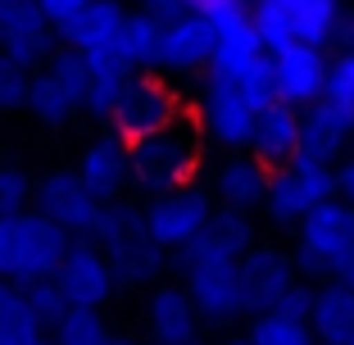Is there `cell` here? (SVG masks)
<instances>
[{"instance_id":"obj_1","label":"cell","mask_w":354,"mask_h":345,"mask_svg":"<svg viewBox=\"0 0 354 345\" xmlns=\"http://www.w3.org/2000/svg\"><path fill=\"white\" fill-rule=\"evenodd\" d=\"M205 123H200L196 109H182L164 132L146 136L132 146V187L141 196H168L177 187H191L205 164Z\"/></svg>"},{"instance_id":"obj_2","label":"cell","mask_w":354,"mask_h":345,"mask_svg":"<svg viewBox=\"0 0 354 345\" xmlns=\"http://www.w3.org/2000/svg\"><path fill=\"white\" fill-rule=\"evenodd\" d=\"M91 245L104 254L109 272H114V286H141L155 282L168 263V250H159L155 236L146 232V214L114 200V205H100V218L91 227Z\"/></svg>"},{"instance_id":"obj_3","label":"cell","mask_w":354,"mask_h":345,"mask_svg":"<svg viewBox=\"0 0 354 345\" xmlns=\"http://www.w3.org/2000/svg\"><path fill=\"white\" fill-rule=\"evenodd\" d=\"M68 232L41 218L37 209L19 218H0V277L14 291H28L32 282H50L68 254Z\"/></svg>"},{"instance_id":"obj_4","label":"cell","mask_w":354,"mask_h":345,"mask_svg":"<svg viewBox=\"0 0 354 345\" xmlns=\"http://www.w3.org/2000/svg\"><path fill=\"white\" fill-rule=\"evenodd\" d=\"M354 250V209L341 196L313 205L300 223V250H295V272L309 277H336L345 254Z\"/></svg>"},{"instance_id":"obj_5","label":"cell","mask_w":354,"mask_h":345,"mask_svg":"<svg viewBox=\"0 0 354 345\" xmlns=\"http://www.w3.org/2000/svg\"><path fill=\"white\" fill-rule=\"evenodd\" d=\"M182 109H187L182 95L159 73H132L123 82V95H118V109H114V118H109V127H114V136H123L127 146H136V141L164 132Z\"/></svg>"},{"instance_id":"obj_6","label":"cell","mask_w":354,"mask_h":345,"mask_svg":"<svg viewBox=\"0 0 354 345\" xmlns=\"http://www.w3.org/2000/svg\"><path fill=\"white\" fill-rule=\"evenodd\" d=\"M141 214H146V232L155 236V245L173 254L205 232V223L214 218V200H209L205 187L191 182V187L168 191V196H155Z\"/></svg>"},{"instance_id":"obj_7","label":"cell","mask_w":354,"mask_h":345,"mask_svg":"<svg viewBox=\"0 0 354 345\" xmlns=\"http://www.w3.org/2000/svg\"><path fill=\"white\" fill-rule=\"evenodd\" d=\"M236 282H241V314L263 318L277 309L286 286L295 282V259L286 250H277V245H259L254 241L236 263Z\"/></svg>"},{"instance_id":"obj_8","label":"cell","mask_w":354,"mask_h":345,"mask_svg":"<svg viewBox=\"0 0 354 345\" xmlns=\"http://www.w3.org/2000/svg\"><path fill=\"white\" fill-rule=\"evenodd\" d=\"M55 46L59 37L41 14V0H0V55H10L23 73H32L37 64L46 68Z\"/></svg>"},{"instance_id":"obj_9","label":"cell","mask_w":354,"mask_h":345,"mask_svg":"<svg viewBox=\"0 0 354 345\" xmlns=\"http://www.w3.org/2000/svg\"><path fill=\"white\" fill-rule=\"evenodd\" d=\"M254 245V223L250 214H236V209H214V218L205 223L191 245L168 254V268L173 272H191L196 263H241V254Z\"/></svg>"},{"instance_id":"obj_10","label":"cell","mask_w":354,"mask_h":345,"mask_svg":"<svg viewBox=\"0 0 354 345\" xmlns=\"http://www.w3.org/2000/svg\"><path fill=\"white\" fill-rule=\"evenodd\" d=\"M55 286L64 291L68 309H100L114 295V272H109L104 254L91 245V236L68 241V254H64L59 272H55Z\"/></svg>"},{"instance_id":"obj_11","label":"cell","mask_w":354,"mask_h":345,"mask_svg":"<svg viewBox=\"0 0 354 345\" xmlns=\"http://www.w3.org/2000/svg\"><path fill=\"white\" fill-rule=\"evenodd\" d=\"M200 123H205V136H214L218 146H250L254 132V109L241 100L236 82L218 73H205V86H200Z\"/></svg>"},{"instance_id":"obj_12","label":"cell","mask_w":354,"mask_h":345,"mask_svg":"<svg viewBox=\"0 0 354 345\" xmlns=\"http://www.w3.org/2000/svg\"><path fill=\"white\" fill-rule=\"evenodd\" d=\"M37 214L50 218L55 227H64L68 236H91L95 218H100V205H95L91 191L82 187L77 168L73 173L59 168V173H50V178L37 187Z\"/></svg>"},{"instance_id":"obj_13","label":"cell","mask_w":354,"mask_h":345,"mask_svg":"<svg viewBox=\"0 0 354 345\" xmlns=\"http://www.w3.org/2000/svg\"><path fill=\"white\" fill-rule=\"evenodd\" d=\"M77 178H82L86 191H91L95 205H114V200H123L127 187H132V146H127L123 136L104 132L100 141L86 146L82 164H77Z\"/></svg>"},{"instance_id":"obj_14","label":"cell","mask_w":354,"mask_h":345,"mask_svg":"<svg viewBox=\"0 0 354 345\" xmlns=\"http://www.w3.org/2000/svg\"><path fill=\"white\" fill-rule=\"evenodd\" d=\"M327 68L332 64L323 59L318 46H286L281 55H272V82H277V100L281 105H313L327 95Z\"/></svg>"},{"instance_id":"obj_15","label":"cell","mask_w":354,"mask_h":345,"mask_svg":"<svg viewBox=\"0 0 354 345\" xmlns=\"http://www.w3.org/2000/svg\"><path fill=\"white\" fill-rule=\"evenodd\" d=\"M300 155V109L295 105H268L254 114V132H250V159L263 164L268 173L291 168Z\"/></svg>"},{"instance_id":"obj_16","label":"cell","mask_w":354,"mask_h":345,"mask_svg":"<svg viewBox=\"0 0 354 345\" xmlns=\"http://www.w3.org/2000/svg\"><path fill=\"white\" fill-rule=\"evenodd\" d=\"M350 132H354V105H345V100L323 95V100L300 109V155L318 159V164H332Z\"/></svg>"},{"instance_id":"obj_17","label":"cell","mask_w":354,"mask_h":345,"mask_svg":"<svg viewBox=\"0 0 354 345\" xmlns=\"http://www.w3.org/2000/svg\"><path fill=\"white\" fill-rule=\"evenodd\" d=\"M187 277V295L196 304V314L205 323H232L241 318V282H236V263H196Z\"/></svg>"},{"instance_id":"obj_18","label":"cell","mask_w":354,"mask_h":345,"mask_svg":"<svg viewBox=\"0 0 354 345\" xmlns=\"http://www.w3.org/2000/svg\"><path fill=\"white\" fill-rule=\"evenodd\" d=\"M214 46H218V28L196 19V14H187V19H177V23L164 28L155 68H164V73H196V68H209Z\"/></svg>"},{"instance_id":"obj_19","label":"cell","mask_w":354,"mask_h":345,"mask_svg":"<svg viewBox=\"0 0 354 345\" xmlns=\"http://www.w3.org/2000/svg\"><path fill=\"white\" fill-rule=\"evenodd\" d=\"M146 318H150L155 345H200V323H205V318L196 314L187 286H177V282L155 286V291H150V304H146Z\"/></svg>"},{"instance_id":"obj_20","label":"cell","mask_w":354,"mask_h":345,"mask_svg":"<svg viewBox=\"0 0 354 345\" xmlns=\"http://www.w3.org/2000/svg\"><path fill=\"white\" fill-rule=\"evenodd\" d=\"M123 5L118 0H91L82 14H73L68 23H59L55 28V37H59V46H68V50H95V46H109L118 41V28H123Z\"/></svg>"},{"instance_id":"obj_21","label":"cell","mask_w":354,"mask_h":345,"mask_svg":"<svg viewBox=\"0 0 354 345\" xmlns=\"http://www.w3.org/2000/svg\"><path fill=\"white\" fill-rule=\"evenodd\" d=\"M309 332L318 345H345L354 336V286L327 282L323 291H313V314Z\"/></svg>"},{"instance_id":"obj_22","label":"cell","mask_w":354,"mask_h":345,"mask_svg":"<svg viewBox=\"0 0 354 345\" xmlns=\"http://www.w3.org/2000/svg\"><path fill=\"white\" fill-rule=\"evenodd\" d=\"M214 191H218L223 209L250 214V209H259L263 200H268V168L254 164L250 155H245V159H227V164L218 168V182H214Z\"/></svg>"},{"instance_id":"obj_23","label":"cell","mask_w":354,"mask_h":345,"mask_svg":"<svg viewBox=\"0 0 354 345\" xmlns=\"http://www.w3.org/2000/svg\"><path fill=\"white\" fill-rule=\"evenodd\" d=\"M259 55H268V50H263L254 23H250V19L227 23V28H218V46H214L209 73H218V77H241L254 59H259Z\"/></svg>"},{"instance_id":"obj_24","label":"cell","mask_w":354,"mask_h":345,"mask_svg":"<svg viewBox=\"0 0 354 345\" xmlns=\"http://www.w3.org/2000/svg\"><path fill=\"white\" fill-rule=\"evenodd\" d=\"M272 5L286 14L300 46H318L323 50L336 37V0H272Z\"/></svg>"},{"instance_id":"obj_25","label":"cell","mask_w":354,"mask_h":345,"mask_svg":"<svg viewBox=\"0 0 354 345\" xmlns=\"http://www.w3.org/2000/svg\"><path fill=\"white\" fill-rule=\"evenodd\" d=\"M272 223H304V214L313 209V196L304 191V182L295 178L291 168L268 173V200H263Z\"/></svg>"},{"instance_id":"obj_26","label":"cell","mask_w":354,"mask_h":345,"mask_svg":"<svg viewBox=\"0 0 354 345\" xmlns=\"http://www.w3.org/2000/svg\"><path fill=\"white\" fill-rule=\"evenodd\" d=\"M159 37H164V28H159L150 14H127L123 28H118V46H123V55L132 59L136 73H146V68H155L159 59Z\"/></svg>"},{"instance_id":"obj_27","label":"cell","mask_w":354,"mask_h":345,"mask_svg":"<svg viewBox=\"0 0 354 345\" xmlns=\"http://www.w3.org/2000/svg\"><path fill=\"white\" fill-rule=\"evenodd\" d=\"M23 109H32V118H41V123L59 127V123H68V118H73L82 105H77V100L64 91L55 77L32 73V82H28V105H23Z\"/></svg>"},{"instance_id":"obj_28","label":"cell","mask_w":354,"mask_h":345,"mask_svg":"<svg viewBox=\"0 0 354 345\" xmlns=\"http://www.w3.org/2000/svg\"><path fill=\"white\" fill-rule=\"evenodd\" d=\"M46 77H55V82L64 86V91L73 95L77 105H82V95H86V86H91V68H86V55L82 50H68V46H55V55L46 59V68H41Z\"/></svg>"},{"instance_id":"obj_29","label":"cell","mask_w":354,"mask_h":345,"mask_svg":"<svg viewBox=\"0 0 354 345\" xmlns=\"http://www.w3.org/2000/svg\"><path fill=\"white\" fill-rule=\"evenodd\" d=\"M50 336H55V345H104L109 327H104L100 309H68Z\"/></svg>"},{"instance_id":"obj_30","label":"cell","mask_w":354,"mask_h":345,"mask_svg":"<svg viewBox=\"0 0 354 345\" xmlns=\"http://www.w3.org/2000/svg\"><path fill=\"white\" fill-rule=\"evenodd\" d=\"M236 82V91H241V100L259 114V109H268V105H277V82H272V55H259V59L245 68L241 77H232Z\"/></svg>"},{"instance_id":"obj_31","label":"cell","mask_w":354,"mask_h":345,"mask_svg":"<svg viewBox=\"0 0 354 345\" xmlns=\"http://www.w3.org/2000/svg\"><path fill=\"white\" fill-rule=\"evenodd\" d=\"M250 23H254V32H259V41H263L268 55H281L286 46H295L291 23H286V14H281L272 0H254L250 5Z\"/></svg>"},{"instance_id":"obj_32","label":"cell","mask_w":354,"mask_h":345,"mask_svg":"<svg viewBox=\"0 0 354 345\" xmlns=\"http://www.w3.org/2000/svg\"><path fill=\"white\" fill-rule=\"evenodd\" d=\"M250 345H318L309 323H291L281 314H263L250 323Z\"/></svg>"},{"instance_id":"obj_33","label":"cell","mask_w":354,"mask_h":345,"mask_svg":"<svg viewBox=\"0 0 354 345\" xmlns=\"http://www.w3.org/2000/svg\"><path fill=\"white\" fill-rule=\"evenodd\" d=\"M19 295H23V304H28V314L41 323V332H55L59 318L68 314V300H64V291L55 286V277L50 282H32L28 291H19Z\"/></svg>"},{"instance_id":"obj_34","label":"cell","mask_w":354,"mask_h":345,"mask_svg":"<svg viewBox=\"0 0 354 345\" xmlns=\"http://www.w3.org/2000/svg\"><path fill=\"white\" fill-rule=\"evenodd\" d=\"M291 173L304 182V191L313 196V205H323V200H336V196H341V182H336L332 164H318V159H309V155H295Z\"/></svg>"},{"instance_id":"obj_35","label":"cell","mask_w":354,"mask_h":345,"mask_svg":"<svg viewBox=\"0 0 354 345\" xmlns=\"http://www.w3.org/2000/svg\"><path fill=\"white\" fill-rule=\"evenodd\" d=\"M32 200V182L19 164H0V218H19L28 214Z\"/></svg>"},{"instance_id":"obj_36","label":"cell","mask_w":354,"mask_h":345,"mask_svg":"<svg viewBox=\"0 0 354 345\" xmlns=\"http://www.w3.org/2000/svg\"><path fill=\"white\" fill-rule=\"evenodd\" d=\"M37 336H46V332H41V323L28 314V304H23V295H19V304L0 314V345H37Z\"/></svg>"},{"instance_id":"obj_37","label":"cell","mask_w":354,"mask_h":345,"mask_svg":"<svg viewBox=\"0 0 354 345\" xmlns=\"http://www.w3.org/2000/svg\"><path fill=\"white\" fill-rule=\"evenodd\" d=\"M118 95H123V82H118V77H91V86H86V95H82V109L95 123H109L114 109H118Z\"/></svg>"},{"instance_id":"obj_38","label":"cell","mask_w":354,"mask_h":345,"mask_svg":"<svg viewBox=\"0 0 354 345\" xmlns=\"http://www.w3.org/2000/svg\"><path fill=\"white\" fill-rule=\"evenodd\" d=\"M86 68H91V77H118V82H127V77L136 73V68H132V59L123 55V46H118V41L86 50Z\"/></svg>"},{"instance_id":"obj_39","label":"cell","mask_w":354,"mask_h":345,"mask_svg":"<svg viewBox=\"0 0 354 345\" xmlns=\"http://www.w3.org/2000/svg\"><path fill=\"white\" fill-rule=\"evenodd\" d=\"M187 14L214 23V28H227V23L250 19V0H187Z\"/></svg>"},{"instance_id":"obj_40","label":"cell","mask_w":354,"mask_h":345,"mask_svg":"<svg viewBox=\"0 0 354 345\" xmlns=\"http://www.w3.org/2000/svg\"><path fill=\"white\" fill-rule=\"evenodd\" d=\"M28 82H32V73H23L10 55H0V109H23L28 105Z\"/></svg>"},{"instance_id":"obj_41","label":"cell","mask_w":354,"mask_h":345,"mask_svg":"<svg viewBox=\"0 0 354 345\" xmlns=\"http://www.w3.org/2000/svg\"><path fill=\"white\" fill-rule=\"evenodd\" d=\"M272 314L291 318V323H309V314H313V286L295 277V282L286 286V295L277 300V309H272Z\"/></svg>"},{"instance_id":"obj_42","label":"cell","mask_w":354,"mask_h":345,"mask_svg":"<svg viewBox=\"0 0 354 345\" xmlns=\"http://www.w3.org/2000/svg\"><path fill=\"white\" fill-rule=\"evenodd\" d=\"M327 95L354 105V50H345L341 59H332V68H327Z\"/></svg>"},{"instance_id":"obj_43","label":"cell","mask_w":354,"mask_h":345,"mask_svg":"<svg viewBox=\"0 0 354 345\" xmlns=\"http://www.w3.org/2000/svg\"><path fill=\"white\" fill-rule=\"evenodd\" d=\"M141 14H150L159 28H168V23L187 19V0H146V5H141Z\"/></svg>"},{"instance_id":"obj_44","label":"cell","mask_w":354,"mask_h":345,"mask_svg":"<svg viewBox=\"0 0 354 345\" xmlns=\"http://www.w3.org/2000/svg\"><path fill=\"white\" fill-rule=\"evenodd\" d=\"M91 0H41V14L50 19V28H59V23H68L73 14H82Z\"/></svg>"},{"instance_id":"obj_45","label":"cell","mask_w":354,"mask_h":345,"mask_svg":"<svg viewBox=\"0 0 354 345\" xmlns=\"http://www.w3.org/2000/svg\"><path fill=\"white\" fill-rule=\"evenodd\" d=\"M336 182H341V200L354 209V164H345L341 173H336Z\"/></svg>"},{"instance_id":"obj_46","label":"cell","mask_w":354,"mask_h":345,"mask_svg":"<svg viewBox=\"0 0 354 345\" xmlns=\"http://www.w3.org/2000/svg\"><path fill=\"white\" fill-rule=\"evenodd\" d=\"M14 304H19V291H14V286L0 277V314H5V309H14Z\"/></svg>"},{"instance_id":"obj_47","label":"cell","mask_w":354,"mask_h":345,"mask_svg":"<svg viewBox=\"0 0 354 345\" xmlns=\"http://www.w3.org/2000/svg\"><path fill=\"white\" fill-rule=\"evenodd\" d=\"M104 345H141V341H127V336H109Z\"/></svg>"},{"instance_id":"obj_48","label":"cell","mask_w":354,"mask_h":345,"mask_svg":"<svg viewBox=\"0 0 354 345\" xmlns=\"http://www.w3.org/2000/svg\"><path fill=\"white\" fill-rule=\"evenodd\" d=\"M223 345H250V336H232V341H223Z\"/></svg>"},{"instance_id":"obj_49","label":"cell","mask_w":354,"mask_h":345,"mask_svg":"<svg viewBox=\"0 0 354 345\" xmlns=\"http://www.w3.org/2000/svg\"><path fill=\"white\" fill-rule=\"evenodd\" d=\"M37 345H55V336H50V332H46V336H37Z\"/></svg>"}]
</instances>
